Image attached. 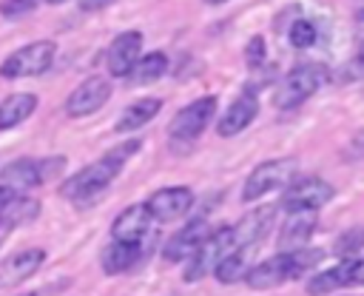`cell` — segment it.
I'll list each match as a JSON object with an SVG mask.
<instances>
[{"instance_id": "1", "label": "cell", "mask_w": 364, "mask_h": 296, "mask_svg": "<svg viewBox=\"0 0 364 296\" xmlns=\"http://www.w3.org/2000/svg\"><path fill=\"white\" fill-rule=\"evenodd\" d=\"M136 151H139V139H131V142L117 145L111 154H105L94 165H85L82 171H77L74 176H68L63 182L60 194L68 196V199H91L94 194H100L102 188H108L114 182V176L119 174V168L125 165V159L131 154H136Z\"/></svg>"}, {"instance_id": "2", "label": "cell", "mask_w": 364, "mask_h": 296, "mask_svg": "<svg viewBox=\"0 0 364 296\" xmlns=\"http://www.w3.org/2000/svg\"><path fill=\"white\" fill-rule=\"evenodd\" d=\"M324 250L316 248H296V250H282L279 256H270L253 268H247L245 282L256 290H267V287H279L290 279H299L307 268H313L316 262H321Z\"/></svg>"}, {"instance_id": "3", "label": "cell", "mask_w": 364, "mask_h": 296, "mask_svg": "<svg viewBox=\"0 0 364 296\" xmlns=\"http://www.w3.org/2000/svg\"><path fill=\"white\" fill-rule=\"evenodd\" d=\"M327 80V68L321 63H301L296 65L276 88L273 102L279 108H296L299 102H304L307 97H313Z\"/></svg>"}, {"instance_id": "4", "label": "cell", "mask_w": 364, "mask_h": 296, "mask_svg": "<svg viewBox=\"0 0 364 296\" xmlns=\"http://www.w3.org/2000/svg\"><path fill=\"white\" fill-rule=\"evenodd\" d=\"M54 54H57V46L51 40H37V43H28L23 48H17L14 54L6 57V63L0 65V77L6 80H17V77H37V74H46L54 63Z\"/></svg>"}, {"instance_id": "5", "label": "cell", "mask_w": 364, "mask_h": 296, "mask_svg": "<svg viewBox=\"0 0 364 296\" xmlns=\"http://www.w3.org/2000/svg\"><path fill=\"white\" fill-rule=\"evenodd\" d=\"M296 176V159L293 157H282V159H267L262 165H256L250 171V176L245 179V188H242V199L250 202V199H259L270 191H279L284 188L290 179Z\"/></svg>"}, {"instance_id": "6", "label": "cell", "mask_w": 364, "mask_h": 296, "mask_svg": "<svg viewBox=\"0 0 364 296\" xmlns=\"http://www.w3.org/2000/svg\"><path fill=\"white\" fill-rule=\"evenodd\" d=\"M230 250H233V233H230L228 225L216 228L213 233L208 231V236H205V239L196 245V250L188 256L191 262H188V268H185V279H188V282L205 279L208 273H213L216 262H219L225 253H230Z\"/></svg>"}, {"instance_id": "7", "label": "cell", "mask_w": 364, "mask_h": 296, "mask_svg": "<svg viewBox=\"0 0 364 296\" xmlns=\"http://www.w3.org/2000/svg\"><path fill=\"white\" fill-rule=\"evenodd\" d=\"M213 114H216V97H213V94L199 97V100L188 102L185 108H179V111L173 114L168 131H171L173 139H185V142H188V139H196V137L205 131V125L213 120Z\"/></svg>"}, {"instance_id": "8", "label": "cell", "mask_w": 364, "mask_h": 296, "mask_svg": "<svg viewBox=\"0 0 364 296\" xmlns=\"http://www.w3.org/2000/svg\"><path fill=\"white\" fill-rule=\"evenodd\" d=\"M333 185H327L324 179L318 176H304L299 182H293L284 196H282V208L290 213V211H318L321 205H327L333 199Z\"/></svg>"}, {"instance_id": "9", "label": "cell", "mask_w": 364, "mask_h": 296, "mask_svg": "<svg viewBox=\"0 0 364 296\" xmlns=\"http://www.w3.org/2000/svg\"><path fill=\"white\" fill-rule=\"evenodd\" d=\"M193 205V191L185 185H171V188H159L148 196L145 208L151 213V219L156 222H173L179 216H185Z\"/></svg>"}, {"instance_id": "10", "label": "cell", "mask_w": 364, "mask_h": 296, "mask_svg": "<svg viewBox=\"0 0 364 296\" xmlns=\"http://www.w3.org/2000/svg\"><path fill=\"white\" fill-rule=\"evenodd\" d=\"M111 97V83L105 77H88L82 80L65 100V114L68 117H88L100 111Z\"/></svg>"}, {"instance_id": "11", "label": "cell", "mask_w": 364, "mask_h": 296, "mask_svg": "<svg viewBox=\"0 0 364 296\" xmlns=\"http://www.w3.org/2000/svg\"><path fill=\"white\" fill-rule=\"evenodd\" d=\"M361 273H364V262L361 256H347L344 262H338L336 268L313 276L307 282V293L310 296H327L338 287H347V285H358L361 282Z\"/></svg>"}, {"instance_id": "12", "label": "cell", "mask_w": 364, "mask_h": 296, "mask_svg": "<svg viewBox=\"0 0 364 296\" xmlns=\"http://www.w3.org/2000/svg\"><path fill=\"white\" fill-rule=\"evenodd\" d=\"M276 211H279L276 205H259V208H253L250 213H245V216L230 228V233H233V248H256V245L262 242V236L270 231Z\"/></svg>"}, {"instance_id": "13", "label": "cell", "mask_w": 364, "mask_h": 296, "mask_svg": "<svg viewBox=\"0 0 364 296\" xmlns=\"http://www.w3.org/2000/svg\"><path fill=\"white\" fill-rule=\"evenodd\" d=\"M43 262H46L43 248H23V250L6 256L0 262V287H14V285L31 279L40 270Z\"/></svg>"}, {"instance_id": "14", "label": "cell", "mask_w": 364, "mask_h": 296, "mask_svg": "<svg viewBox=\"0 0 364 296\" xmlns=\"http://www.w3.org/2000/svg\"><path fill=\"white\" fill-rule=\"evenodd\" d=\"M139 54H142V34L139 31H122L108 46V71L114 77H128Z\"/></svg>"}, {"instance_id": "15", "label": "cell", "mask_w": 364, "mask_h": 296, "mask_svg": "<svg viewBox=\"0 0 364 296\" xmlns=\"http://www.w3.org/2000/svg\"><path fill=\"white\" fill-rule=\"evenodd\" d=\"M148 225H151V213L145 208V202L139 205H128L111 225V236L117 242H142L145 233H148Z\"/></svg>"}, {"instance_id": "16", "label": "cell", "mask_w": 364, "mask_h": 296, "mask_svg": "<svg viewBox=\"0 0 364 296\" xmlns=\"http://www.w3.org/2000/svg\"><path fill=\"white\" fill-rule=\"evenodd\" d=\"M316 228H318L316 211H290V216L284 219L282 233H279V248H282V250L304 248V242L313 236Z\"/></svg>"}, {"instance_id": "17", "label": "cell", "mask_w": 364, "mask_h": 296, "mask_svg": "<svg viewBox=\"0 0 364 296\" xmlns=\"http://www.w3.org/2000/svg\"><path fill=\"white\" fill-rule=\"evenodd\" d=\"M208 236V222L205 219H191L182 231H176L168 242H165V248H162V256H165V262H179V259H188L193 250H196V245L202 242Z\"/></svg>"}, {"instance_id": "18", "label": "cell", "mask_w": 364, "mask_h": 296, "mask_svg": "<svg viewBox=\"0 0 364 296\" xmlns=\"http://www.w3.org/2000/svg\"><path fill=\"white\" fill-rule=\"evenodd\" d=\"M256 114H259V102H256L253 94H242V97H236V100L228 105V111L222 114L219 125H216L219 137H236L239 131H245V128L256 120Z\"/></svg>"}, {"instance_id": "19", "label": "cell", "mask_w": 364, "mask_h": 296, "mask_svg": "<svg viewBox=\"0 0 364 296\" xmlns=\"http://www.w3.org/2000/svg\"><path fill=\"white\" fill-rule=\"evenodd\" d=\"M145 242V239H142ZM142 242H111V245H105V250H102V256H100V262H102V270L108 273V276H114V273H125L128 268H134L139 259H142Z\"/></svg>"}, {"instance_id": "20", "label": "cell", "mask_w": 364, "mask_h": 296, "mask_svg": "<svg viewBox=\"0 0 364 296\" xmlns=\"http://www.w3.org/2000/svg\"><path fill=\"white\" fill-rule=\"evenodd\" d=\"M43 176H40V162L34 159H14L9 162L3 171H0V185L14 191V194H23V191H31L34 185H40Z\"/></svg>"}, {"instance_id": "21", "label": "cell", "mask_w": 364, "mask_h": 296, "mask_svg": "<svg viewBox=\"0 0 364 296\" xmlns=\"http://www.w3.org/2000/svg\"><path fill=\"white\" fill-rule=\"evenodd\" d=\"M37 211H40V205L34 202V199H28V196H11L9 202H6V208L0 211V245L6 242V236L17 228V225H23V222H28L31 216H37Z\"/></svg>"}, {"instance_id": "22", "label": "cell", "mask_w": 364, "mask_h": 296, "mask_svg": "<svg viewBox=\"0 0 364 296\" xmlns=\"http://www.w3.org/2000/svg\"><path fill=\"white\" fill-rule=\"evenodd\" d=\"M37 108V97L34 94H9L0 102V131H9L14 125H20L23 120H28Z\"/></svg>"}, {"instance_id": "23", "label": "cell", "mask_w": 364, "mask_h": 296, "mask_svg": "<svg viewBox=\"0 0 364 296\" xmlns=\"http://www.w3.org/2000/svg\"><path fill=\"white\" fill-rule=\"evenodd\" d=\"M250 250L253 248H233L230 253H225L216 268H213V276L222 282V285H233L239 279H245L247 268H250Z\"/></svg>"}, {"instance_id": "24", "label": "cell", "mask_w": 364, "mask_h": 296, "mask_svg": "<svg viewBox=\"0 0 364 296\" xmlns=\"http://www.w3.org/2000/svg\"><path fill=\"white\" fill-rule=\"evenodd\" d=\"M159 108H162V100H156V97H145V100H136L134 105H128L125 111H122V117H119V122H117V131H136L139 125H145L148 120H154L156 114H159Z\"/></svg>"}, {"instance_id": "25", "label": "cell", "mask_w": 364, "mask_h": 296, "mask_svg": "<svg viewBox=\"0 0 364 296\" xmlns=\"http://www.w3.org/2000/svg\"><path fill=\"white\" fill-rule=\"evenodd\" d=\"M165 71H168V57L162 51H151V54L136 57V63L131 68V77H134V83H154Z\"/></svg>"}, {"instance_id": "26", "label": "cell", "mask_w": 364, "mask_h": 296, "mask_svg": "<svg viewBox=\"0 0 364 296\" xmlns=\"http://www.w3.org/2000/svg\"><path fill=\"white\" fill-rule=\"evenodd\" d=\"M316 37H318V31H316V26L310 20H296L290 26V43L296 48H310L316 43Z\"/></svg>"}, {"instance_id": "27", "label": "cell", "mask_w": 364, "mask_h": 296, "mask_svg": "<svg viewBox=\"0 0 364 296\" xmlns=\"http://www.w3.org/2000/svg\"><path fill=\"white\" fill-rule=\"evenodd\" d=\"M361 236H364L361 228H353V231L341 233L338 242H336V253H338V256H358V250H361Z\"/></svg>"}, {"instance_id": "28", "label": "cell", "mask_w": 364, "mask_h": 296, "mask_svg": "<svg viewBox=\"0 0 364 296\" xmlns=\"http://www.w3.org/2000/svg\"><path fill=\"white\" fill-rule=\"evenodd\" d=\"M37 3H40V0H3V3H0V14H6V17H20V14L34 11Z\"/></svg>"}, {"instance_id": "29", "label": "cell", "mask_w": 364, "mask_h": 296, "mask_svg": "<svg viewBox=\"0 0 364 296\" xmlns=\"http://www.w3.org/2000/svg\"><path fill=\"white\" fill-rule=\"evenodd\" d=\"M245 54H247V65H250V68L262 65V63H264V40H262V37H253V40L247 43Z\"/></svg>"}, {"instance_id": "30", "label": "cell", "mask_w": 364, "mask_h": 296, "mask_svg": "<svg viewBox=\"0 0 364 296\" xmlns=\"http://www.w3.org/2000/svg\"><path fill=\"white\" fill-rule=\"evenodd\" d=\"M111 3H114V0H80V9L91 14V11H100V9L111 6Z\"/></svg>"}, {"instance_id": "31", "label": "cell", "mask_w": 364, "mask_h": 296, "mask_svg": "<svg viewBox=\"0 0 364 296\" xmlns=\"http://www.w3.org/2000/svg\"><path fill=\"white\" fill-rule=\"evenodd\" d=\"M11 196H17V194H14V191H9V188H3V185H0V211H3V208H6V202H9V199H11Z\"/></svg>"}, {"instance_id": "32", "label": "cell", "mask_w": 364, "mask_h": 296, "mask_svg": "<svg viewBox=\"0 0 364 296\" xmlns=\"http://www.w3.org/2000/svg\"><path fill=\"white\" fill-rule=\"evenodd\" d=\"M205 3H225V0H205Z\"/></svg>"}, {"instance_id": "33", "label": "cell", "mask_w": 364, "mask_h": 296, "mask_svg": "<svg viewBox=\"0 0 364 296\" xmlns=\"http://www.w3.org/2000/svg\"><path fill=\"white\" fill-rule=\"evenodd\" d=\"M46 3H65V0H46Z\"/></svg>"}, {"instance_id": "34", "label": "cell", "mask_w": 364, "mask_h": 296, "mask_svg": "<svg viewBox=\"0 0 364 296\" xmlns=\"http://www.w3.org/2000/svg\"><path fill=\"white\" fill-rule=\"evenodd\" d=\"M23 296H37V293H23Z\"/></svg>"}]
</instances>
